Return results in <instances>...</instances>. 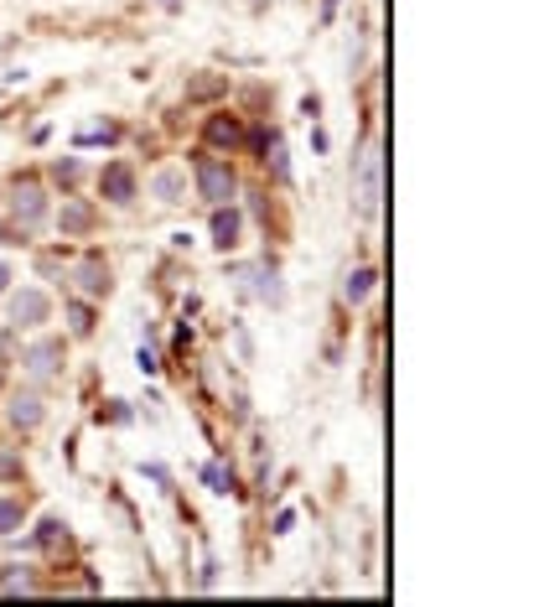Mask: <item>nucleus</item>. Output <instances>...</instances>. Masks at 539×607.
<instances>
[{"mask_svg": "<svg viewBox=\"0 0 539 607\" xmlns=\"http://www.w3.org/2000/svg\"><path fill=\"white\" fill-rule=\"evenodd\" d=\"M197 192L208 203H229L234 198V172L223 161H197Z\"/></svg>", "mask_w": 539, "mask_h": 607, "instance_id": "f257e3e1", "label": "nucleus"}, {"mask_svg": "<svg viewBox=\"0 0 539 607\" xmlns=\"http://www.w3.org/2000/svg\"><path fill=\"white\" fill-rule=\"evenodd\" d=\"M11 322H16V328H42V322H47V296H42L36 286L16 291V296H11Z\"/></svg>", "mask_w": 539, "mask_h": 607, "instance_id": "f03ea898", "label": "nucleus"}, {"mask_svg": "<svg viewBox=\"0 0 539 607\" xmlns=\"http://www.w3.org/2000/svg\"><path fill=\"white\" fill-rule=\"evenodd\" d=\"M21 364H27L31 379H52V374L62 368V343H52V337H47V343H31Z\"/></svg>", "mask_w": 539, "mask_h": 607, "instance_id": "7ed1b4c3", "label": "nucleus"}, {"mask_svg": "<svg viewBox=\"0 0 539 607\" xmlns=\"http://www.w3.org/2000/svg\"><path fill=\"white\" fill-rule=\"evenodd\" d=\"M358 208L368 213V218L379 213V151H368L363 166H358Z\"/></svg>", "mask_w": 539, "mask_h": 607, "instance_id": "20e7f679", "label": "nucleus"}, {"mask_svg": "<svg viewBox=\"0 0 539 607\" xmlns=\"http://www.w3.org/2000/svg\"><path fill=\"white\" fill-rule=\"evenodd\" d=\"M99 187H104V192H109L115 203H130V198H135V172H130L125 161H115V166H104Z\"/></svg>", "mask_w": 539, "mask_h": 607, "instance_id": "39448f33", "label": "nucleus"}, {"mask_svg": "<svg viewBox=\"0 0 539 607\" xmlns=\"http://www.w3.org/2000/svg\"><path fill=\"white\" fill-rule=\"evenodd\" d=\"M42 213H47V203H42V187L27 182L21 192H16V223H21V229H31V223H36Z\"/></svg>", "mask_w": 539, "mask_h": 607, "instance_id": "423d86ee", "label": "nucleus"}, {"mask_svg": "<svg viewBox=\"0 0 539 607\" xmlns=\"http://www.w3.org/2000/svg\"><path fill=\"white\" fill-rule=\"evenodd\" d=\"M213 244H218V249H234V244H239V213L223 208V203L213 213Z\"/></svg>", "mask_w": 539, "mask_h": 607, "instance_id": "0eeeda50", "label": "nucleus"}, {"mask_svg": "<svg viewBox=\"0 0 539 607\" xmlns=\"http://www.w3.org/2000/svg\"><path fill=\"white\" fill-rule=\"evenodd\" d=\"M78 286H84L89 296H109V265H104V260H84V265H78Z\"/></svg>", "mask_w": 539, "mask_h": 607, "instance_id": "6e6552de", "label": "nucleus"}, {"mask_svg": "<svg viewBox=\"0 0 539 607\" xmlns=\"http://www.w3.org/2000/svg\"><path fill=\"white\" fill-rule=\"evenodd\" d=\"M11 421L21 425V431L42 425V400H36V395H16V400H11Z\"/></svg>", "mask_w": 539, "mask_h": 607, "instance_id": "1a4fd4ad", "label": "nucleus"}, {"mask_svg": "<svg viewBox=\"0 0 539 607\" xmlns=\"http://www.w3.org/2000/svg\"><path fill=\"white\" fill-rule=\"evenodd\" d=\"M62 234H84V229H89L93 223V208H84V203H62Z\"/></svg>", "mask_w": 539, "mask_h": 607, "instance_id": "9d476101", "label": "nucleus"}, {"mask_svg": "<svg viewBox=\"0 0 539 607\" xmlns=\"http://www.w3.org/2000/svg\"><path fill=\"white\" fill-rule=\"evenodd\" d=\"M21 530V498H0V535Z\"/></svg>", "mask_w": 539, "mask_h": 607, "instance_id": "9b49d317", "label": "nucleus"}, {"mask_svg": "<svg viewBox=\"0 0 539 607\" xmlns=\"http://www.w3.org/2000/svg\"><path fill=\"white\" fill-rule=\"evenodd\" d=\"M177 192H181V172H161L156 177V198L161 203H177Z\"/></svg>", "mask_w": 539, "mask_h": 607, "instance_id": "f8f14e48", "label": "nucleus"}, {"mask_svg": "<svg viewBox=\"0 0 539 607\" xmlns=\"http://www.w3.org/2000/svg\"><path fill=\"white\" fill-rule=\"evenodd\" d=\"M374 291V271H353L348 275V302H363Z\"/></svg>", "mask_w": 539, "mask_h": 607, "instance_id": "ddd939ff", "label": "nucleus"}, {"mask_svg": "<svg viewBox=\"0 0 539 607\" xmlns=\"http://www.w3.org/2000/svg\"><path fill=\"white\" fill-rule=\"evenodd\" d=\"M265 156H270V166H275V177H291V166H286V141H280V135H270Z\"/></svg>", "mask_w": 539, "mask_h": 607, "instance_id": "4468645a", "label": "nucleus"}, {"mask_svg": "<svg viewBox=\"0 0 539 607\" xmlns=\"http://www.w3.org/2000/svg\"><path fill=\"white\" fill-rule=\"evenodd\" d=\"M208 141H218V146H234V141H239V125H234V120H213V125H208Z\"/></svg>", "mask_w": 539, "mask_h": 607, "instance_id": "2eb2a0df", "label": "nucleus"}, {"mask_svg": "<svg viewBox=\"0 0 539 607\" xmlns=\"http://www.w3.org/2000/svg\"><path fill=\"white\" fill-rule=\"evenodd\" d=\"M203 478L213 483V493H229V488H234V483H229V473H223L218 462H213V467H203Z\"/></svg>", "mask_w": 539, "mask_h": 607, "instance_id": "dca6fc26", "label": "nucleus"}, {"mask_svg": "<svg viewBox=\"0 0 539 607\" xmlns=\"http://www.w3.org/2000/svg\"><path fill=\"white\" fill-rule=\"evenodd\" d=\"M0 478H21V457L16 452H0Z\"/></svg>", "mask_w": 539, "mask_h": 607, "instance_id": "f3484780", "label": "nucleus"}, {"mask_svg": "<svg viewBox=\"0 0 539 607\" xmlns=\"http://www.w3.org/2000/svg\"><path fill=\"white\" fill-rule=\"evenodd\" d=\"M68 317H73V333H89V328H93V322H89V306H73Z\"/></svg>", "mask_w": 539, "mask_h": 607, "instance_id": "a211bd4d", "label": "nucleus"}, {"mask_svg": "<svg viewBox=\"0 0 539 607\" xmlns=\"http://www.w3.org/2000/svg\"><path fill=\"white\" fill-rule=\"evenodd\" d=\"M58 182H78V161H58Z\"/></svg>", "mask_w": 539, "mask_h": 607, "instance_id": "6ab92c4d", "label": "nucleus"}, {"mask_svg": "<svg viewBox=\"0 0 539 607\" xmlns=\"http://www.w3.org/2000/svg\"><path fill=\"white\" fill-rule=\"evenodd\" d=\"M218 89H223L218 78H203V84H192V99H203V93H218Z\"/></svg>", "mask_w": 539, "mask_h": 607, "instance_id": "aec40b11", "label": "nucleus"}, {"mask_svg": "<svg viewBox=\"0 0 539 607\" xmlns=\"http://www.w3.org/2000/svg\"><path fill=\"white\" fill-rule=\"evenodd\" d=\"M5 280H11V271H5V260H0V291H5Z\"/></svg>", "mask_w": 539, "mask_h": 607, "instance_id": "412c9836", "label": "nucleus"}, {"mask_svg": "<svg viewBox=\"0 0 539 607\" xmlns=\"http://www.w3.org/2000/svg\"><path fill=\"white\" fill-rule=\"evenodd\" d=\"M156 5H166V11H177V5H181V0H156Z\"/></svg>", "mask_w": 539, "mask_h": 607, "instance_id": "4be33fe9", "label": "nucleus"}]
</instances>
